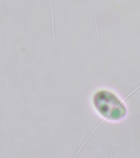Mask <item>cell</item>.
Listing matches in <instances>:
<instances>
[{
  "label": "cell",
  "mask_w": 140,
  "mask_h": 158,
  "mask_svg": "<svg viewBox=\"0 0 140 158\" xmlns=\"http://www.w3.org/2000/svg\"><path fill=\"white\" fill-rule=\"evenodd\" d=\"M93 103L97 112L106 119H117L121 118L115 110L116 109L123 112V104L111 91H97L94 96Z\"/></svg>",
  "instance_id": "obj_1"
}]
</instances>
